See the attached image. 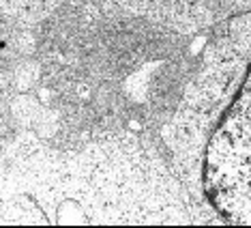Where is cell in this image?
Masks as SVG:
<instances>
[{
  "instance_id": "obj_1",
  "label": "cell",
  "mask_w": 251,
  "mask_h": 228,
  "mask_svg": "<svg viewBox=\"0 0 251 228\" xmlns=\"http://www.w3.org/2000/svg\"><path fill=\"white\" fill-rule=\"evenodd\" d=\"M204 192L230 224H251V67L208 140Z\"/></svg>"
}]
</instances>
